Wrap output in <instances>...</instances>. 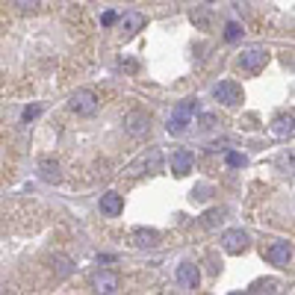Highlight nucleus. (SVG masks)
Returning a JSON list of instances; mask_svg holds the SVG:
<instances>
[{"label":"nucleus","instance_id":"nucleus-1","mask_svg":"<svg viewBox=\"0 0 295 295\" xmlns=\"http://www.w3.org/2000/svg\"><path fill=\"white\" fill-rule=\"evenodd\" d=\"M95 62V24L74 0H0V98H44Z\"/></svg>","mask_w":295,"mask_h":295},{"label":"nucleus","instance_id":"nucleus-2","mask_svg":"<svg viewBox=\"0 0 295 295\" xmlns=\"http://www.w3.org/2000/svg\"><path fill=\"white\" fill-rule=\"evenodd\" d=\"M71 236L59 216L27 198L0 204V293H47L74 272Z\"/></svg>","mask_w":295,"mask_h":295},{"label":"nucleus","instance_id":"nucleus-3","mask_svg":"<svg viewBox=\"0 0 295 295\" xmlns=\"http://www.w3.org/2000/svg\"><path fill=\"white\" fill-rule=\"evenodd\" d=\"M236 9L245 15L254 33H293V0H236Z\"/></svg>","mask_w":295,"mask_h":295},{"label":"nucleus","instance_id":"nucleus-4","mask_svg":"<svg viewBox=\"0 0 295 295\" xmlns=\"http://www.w3.org/2000/svg\"><path fill=\"white\" fill-rule=\"evenodd\" d=\"M18 160H21V142L18 133L9 121V115L0 109V189L6 183H12L15 171H18Z\"/></svg>","mask_w":295,"mask_h":295},{"label":"nucleus","instance_id":"nucleus-5","mask_svg":"<svg viewBox=\"0 0 295 295\" xmlns=\"http://www.w3.org/2000/svg\"><path fill=\"white\" fill-rule=\"evenodd\" d=\"M100 100H103V95H100L98 89H77V92L71 95V100H68V112L89 115V112H95V109L100 106Z\"/></svg>","mask_w":295,"mask_h":295},{"label":"nucleus","instance_id":"nucleus-6","mask_svg":"<svg viewBox=\"0 0 295 295\" xmlns=\"http://www.w3.org/2000/svg\"><path fill=\"white\" fill-rule=\"evenodd\" d=\"M266 62H269V53H266L263 47H251V50H245V53L239 56V68H242L245 74H260V71L266 68Z\"/></svg>","mask_w":295,"mask_h":295},{"label":"nucleus","instance_id":"nucleus-7","mask_svg":"<svg viewBox=\"0 0 295 295\" xmlns=\"http://www.w3.org/2000/svg\"><path fill=\"white\" fill-rule=\"evenodd\" d=\"M192 112H195V100H186V103H180L177 109H174V115L168 118V133H183L186 130V124H189V118H192Z\"/></svg>","mask_w":295,"mask_h":295},{"label":"nucleus","instance_id":"nucleus-8","mask_svg":"<svg viewBox=\"0 0 295 295\" xmlns=\"http://www.w3.org/2000/svg\"><path fill=\"white\" fill-rule=\"evenodd\" d=\"M263 254H266V260H272L281 269H290V263H293V245L290 242H275V245L263 248Z\"/></svg>","mask_w":295,"mask_h":295},{"label":"nucleus","instance_id":"nucleus-9","mask_svg":"<svg viewBox=\"0 0 295 295\" xmlns=\"http://www.w3.org/2000/svg\"><path fill=\"white\" fill-rule=\"evenodd\" d=\"M222 248H225L228 254H242V251L248 248V236H245L242 230H225V233H222Z\"/></svg>","mask_w":295,"mask_h":295},{"label":"nucleus","instance_id":"nucleus-10","mask_svg":"<svg viewBox=\"0 0 295 295\" xmlns=\"http://www.w3.org/2000/svg\"><path fill=\"white\" fill-rule=\"evenodd\" d=\"M216 98H219L225 106H236V103H242V89H239L236 83H219V86H216Z\"/></svg>","mask_w":295,"mask_h":295},{"label":"nucleus","instance_id":"nucleus-11","mask_svg":"<svg viewBox=\"0 0 295 295\" xmlns=\"http://www.w3.org/2000/svg\"><path fill=\"white\" fill-rule=\"evenodd\" d=\"M121 210H124V195H118V192L100 195V213H106V216H121Z\"/></svg>","mask_w":295,"mask_h":295},{"label":"nucleus","instance_id":"nucleus-12","mask_svg":"<svg viewBox=\"0 0 295 295\" xmlns=\"http://www.w3.org/2000/svg\"><path fill=\"white\" fill-rule=\"evenodd\" d=\"M171 171H174V174H180V177L192 171V154H189L186 148H180V151H174V154H171Z\"/></svg>","mask_w":295,"mask_h":295},{"label":"nucleus","instance_id":"nucleus-13","mask_svg":"<svg viewBox=\"0 0 295 295\" xmlns=\"http://www.w3.org/2000/svg\"><path fill=\"white\" fill-rule=\"evenodd\" d=\"M177 281H180L186 290H198V281H201V278H198V269H195L192 263H183V266L177 269Z\"/></svg>","mask_w":295,"mask_h":295},{"label":"nucleus","instance_id":"nucleus-14","mask_svg":"<svg viewBox=\"0 0 295 295\" xmlns=\"http://www.w3.org/2000/svg\"><path fill=\"white\" fill-rule=\"evenodd\" d=\"M92 287L100 290V293H115V290H118V275H112V272H100V275L92 278Z\"/></svg>","mask_w":295,"mask_h":295},{"label":"nucleus","instance_id":"nucleus-15","mask_svg":"<svg viewBox=\"0 0 295 295\" xmlns=\"http://www.w3.org/2000/svg\"><path fill=\"white\" fill-rule=\"evenodd\" d=\"M139 27H145V15H139V12H130V15H124V21H121V30H139Z\"/></svg>","mask_w":295,"mask_h":295},{"label":"nucleus","instance_id":"nucleus-16","mask_svg":"<svg viewBox=\"0 0 295 295\" xmlns=\"http://www.w3.org/2000/svg\"><path fill=\"white\" fill-rule=\"evenodd\" d=\"M157 242H160L157 230H139L136 233V245H157Z\"/></svg>","mask_w":295,"mask_h":295},{"label":"nucleus","instance_id":"nucleus-17","mask_svg":"<svg viewBox=\"0 0 295 295\" xmlns=\"http://www.w3.org/2000/svg\"><path fill=\"white\" fill-rule=\"evenodd\" d=\"M145 165H148L151 171H160V165H163V160H160V154H157V151H151V157L145 160Z\"/></svg>","mask_w":295,"mask_h":295},{"label":"nucleus","instance_id":"nucleus-18","mask_svg":"<svg viewBox=\"0 0 295 295\" xmlns=\"http://www.w3.org/2000/svg\"><path fill=\"white\" fill-rule=\"evenodd\" d=\"M228 163H230V165H245V157H239V154H230V157H228Z\"/></svg>","mask_w":295,"mask_h":295},{"label":"nucleus","instance_id":"nucleus-19","mask_svg":"<svg viewBox=\"0 0 295 295\" xmlns=\"http://www.w3.org/2000/svg\"><path fill=\"white\" fill-rule=\"evenodd\" d=\"M225 35H228V38H236V35H239V27H236V24H228V33H225Z\"/></svg>","mask_w":295,"mask_h":295},{"label":"nucleus","instance_id":"nucleus-20","mask_svg":"<svg viewBox=\"0 0 295 295\" xmlns=\"http://www.w3.org/2000/svg\"><path fill=\"white\" fill-rule=\"evenodd\" d=\"M109 3H157V0H109Z\"/></svg>","mask_w":295,"mask_h":295}]
</instances>
